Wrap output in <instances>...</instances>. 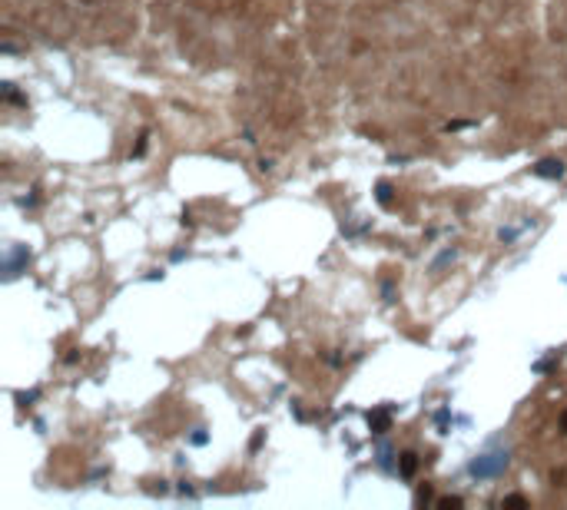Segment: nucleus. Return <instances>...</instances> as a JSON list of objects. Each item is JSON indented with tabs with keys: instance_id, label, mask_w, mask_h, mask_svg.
<instances>
[{
	"instance_id": "nucleus-1",
	"label": "nucleus",
	"mask_w": 567,
	"mask_h": 510,
	"mask_svg": "<svg viewBox=\"0 0 567 510\" xmlns=\"http://www.w3.org/2000/svg\"><path fill=\"white\" fill-rule=\"evenodd\" d=\"M415 467H418V457L415 454H405L402 457V474H415Z\"/></svg>"
},
{
	"instance_id": "nucleus-2",
	"label": "nucleus",
	"mask_w": 567,
	"mask_h": 510,
	"mask_svg": "<svg viewBox=\"0 0 567 510\" xmlns=\"http://www.w3.org/2000/svg\"><path fill=\"white\" fill-rule=\"evenodd\" d=\"M537 173H544V176H554V173H557V176H561V166H554V163H541V169H537Z\"/></svg>"
},
{
	"instance_id": "nucleus-3",
	"label": "nucleus",
	"mask_w": 567,
	"mask_h": 510,
	"mask_svg": "<svg viewBox=\"0 0 567 510\" xmlns=\"http://www.w3.org/2000/svg\"><path fill=\"white\" fill-rule=\"evenodd\" d=\"M378 199H382L385 206L391 202V189H388V182H382V186H378Z\"/></svg>"
},
{
	"instance_id": "nucleus-4",
	"label": "nucleus",
	"mask_w": 567,
	"mask_h": 510,
	"mask_svg": "<svg viewBox=\"0 0 567 510\" xmlns=\"http://www.w3.org/2000/svg\"><path fill=\"white\" fill-rule=\"evenodd\" d=\"M441 507H462V500H458V497H445V500H441Z\"/></svg>"
},
{
	"instance_id": "nucleus-5",
	"label": "nucleus",
	"mask_w": 567,
	"mask_h": 510,
	"mask_svg": "<svg viewBox=\"0 0 567 510\" xmlns=\"http://www.w3.org/2000/svg\"><path fill=\"white\" fill-rule=\"evenodd\" d=\"M505 504H511V507H524V504H527V500H524V497H507Z\"/></svg>"
},
{
	"instance_id": "nucleus-6",
	"label": "nucleus",
	"mask_w": 567,
	"mask_h": 510,
	"mask_svg": "<svg viewBox=\"0 0 567 510\" xmlns=\"http://www.w3.org/2000/svg\"><path fill=\"white\" fill-rule=\"evenodd\" d=\"M561 428H564V431H567V411H564V418H561Z\"/></svg>"
}]
</instances>
